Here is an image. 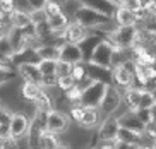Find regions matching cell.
<instances>
[{
	"label": "cell",
	"mask_w": 156,
	"mask_h": 149,
	"mask_svg": "<svg viewBox=\"0 0 156 149\" xmlns=\"http://www.w3.org/2000/svg\"><path fill=\"white\" fill-rule=\"evenodd\" d=\"M139 27H142V29L147 31L149 34H156V16H149L146 23L142 24V26H139Z\"/></svg>",
	"instance_id": "35"
},
{
	"label": "cell",
	"mask_w": 156,
	"mask_h": 149,
	"mask_svg": "<svg viewBox=\"0 0 156 149\" xmlns=\"http://www.w3.org/2000/svg\"><path fill=\"white\" fill-rule=\"evenodd\" d=\"M124 101V93L119 89L117 86H108L105 93V98L100 105V112H103L106 117H113V113L120 108V105Z\"/></svg>",
	"instance_id": "4"
},
{
	"label": "cell",
	"mask_w": 156,
	"mask_h": 149,
	"mask_svg": "<svg viewBox=\"0 0 156 149\" xmlns=\"http://www.w3.org/2000/svg\"><path fill=\"white\" fill-rule=\"evenodd\" d=\"M60 62L77 65V63H84L86 59H84V53L79 45L64 43V45H60Z\"/></svg>",
	"instance_id": "9"
},
{
	"label": "cell",
	"mask_w": 156,
	"mask_h": 149,
	"mask_svg": "<svg viewBox=\"0 0 156 149\" xmlns=\"http://www.w3.org/2000/svg\"><path fill=\"white\" fill-rule=\"evenodd\" d=\"M5 147V139L4 137H0V149H4Z\"/></svg>",
	"instance_id": "39"
},
{
	"label": "cell",
	"mask_w": 156,
	"mask_h": 149,
	"mask_svg": "<svg viewBox=\"0 0 156 149\" xmlns=\"http://www.w3.org/2000/svg\"><path fill=\"white\" fill-rule=\"evenodd\" d=\"M89 36H91V31H89V29H86L84 26H81V24L76 23V21H70L69 26L65 27L60 34H55V40L62 41V45H64V43L81 45V43L86 41Z\"/></svg>",
	"instance_id": "2"
},
{
	"label": "cell",
	"mask_w": 156,
	"mask_h": 149,
	"mask_svg": "<svg viewBox=\"0 0 156 149\" xmlns=\"http://www.w3.org/2000/svg\"><path fill=\"white\" fill-rule=\"evenodd\" d=\"M69 123H70V118L64 112H60V110H53L51 113L46 115V130L55 134V136H60V134L67 132Z\"/></svg>",
	"instance_id": "8"
},
{
	"label": "cell",
	"mask_w": 156,
	"mask_h": 149,
	"mask_svg": "<svg viewBox=\"0 0 156 149\" xmlns=\"http://www.w3.org/2000/svg\"><path fill=\"white\" fill-rule=\"evenodd\" d=\"M113 21H115V24H117V27H130V26H137V21H136V14L130 12V10H127V9H124L122 5L115 9Z\"/></svg>",
	"instance_id": "16"
},
{
	"label": "cell",
	"mask_w": 156,
	"mask_h": 149,
	"mask_svg": "<svg viewBox=\"0 0 156 149\" xmlns=\"http://www.w3.org/2000/svg\"><path fill=\"white\" fill-rule=\"evenodd\" d=\"M120 132V123L117 117H105L98 129V139L100 142H117Z\"/></svg>",
	"instance_id": "6"
},
{
	"label": "cell",
	"mask_w": 156,
	"mask_h": 149,
	"mask_svg": "<svg viewBox=\"0 0 156 149\" xmlns=\"http://www.w3.org/2000/svg\"><path fill=\"white\" fill-rule=\"evenodd\" d=\"M153 149H156V140H154V142H153Z\"/></svg>",
	"instance_id": "42"
},
{
	"label": "cell",
	"mask_w": 156,
	"mask_h": 149,
	"mask_svg": "<svg viewBox=\"0 0 156 149\" xmlns=\"http://www.w3.org/2000/svg\"><path fill=\"white\" fill-rule=\"evenodd\" d=\"M144 136L146 134H136V132H130L127 129L120 127L117 142H120V144H124V146H141L144 142Z\"/></svg>",
	"instance_id": "18"
},
{
	"label": "cell",
	"mask_w": 156,
	"mask_h": 149,
	"mask_svg": "<svg viewBox=\"0 0 156 149\" xmlns=\"http://www.w3.org/2000/svg\"><path fill=\"white\" fill-rule=\"evenodd\" d=\"M16 9H17V5H16L12 0H0V14H4V16L9 17Z\"/></svg>",
	"instance_id": "33"
},
{
	"label": "cell",
	"mask_w": 156,
	"mask_h": 149,
	"mask_svg": "<svg viewBox=\"0 0 156 149\" xmlns=\"http://www.w3.org/2000/svg\"><path fill=\"white\" fill-rule=\"evenodd\" d=\"M33 53L36 55L40 60H60V45L57 43H45V45H40L38 48L33 50Z\"/></svg>",
	"instance_id": "13"
},
{
	"label": "cell",
	"mask_w": 156,
	"mask_h": 149,
	"mask_svg": "<svg viewBox=\"0 0 156 149\" xmlns=\"http://www.w3.org/2000/svg\"><path fill=\"white\" fill-rule=\"evenodd\" d=\"M0 57H4V59H16L14 48H12V45H10L7 34L0 38Z\"/></svg>",
	"instance_id": "25"
},
{
	"label": "cell",
	"mask_w": 156,
	"mask_h": 149,
	"mask_svg": "<svg viewBox=\"0 0 156 149\" xmlns=\"http://www.w3.org/2000/svg\"><path fill=\"white\" fill-rule=\"evenodd\" d=\"M57 149H70V147H69V146H65V144H60Z\"/></svg>",
	"instance_id": "40"
},
{
	"label": "cell",
	"mask_w": 156,
	"mask_h": 149,
	"mask_svg": "<svg viewBox=\"0 0 156 149\" xmlns=\"http://www.w3.org/2000/svg\"><path fill=\"white\" fill-rule=\"evenodd\" d=\"M12 115H14V113L10 112V110L5 108L4 103L0 101V127H9V125H10V118H12Z\"/></svg>",
	"instance_id": "31"
},
{
	"label": "cell",
	"mask_w": 156,
	"mask_h": 149,
	"mask_svg": "<svg viewBox=\"0 0 156 149\" xmlns=\"http://www.w3.org/2000/svg\"><path fill=\"white\" fill-rule=\"evenodd\" d=\"M29 127H31V118L26 117L24 113H14L12 118H10L9 134H10L12 139L21 140V139H24V137H28Z\"/></svg>",
	"instance_id": "7"
},
{
	"label": "cell",
	"mask_w": 156,
	"mask_h": 149,
	"mask_svg": "<svg viewBox=\"0 0 156 149\" xmlns=\"http://www.w3.org/2000/svg\"><path fill=\"white\" fill-rule=\"evenodd\" d=\"M74 21L79 23L81 26H84L86 29H89V31H96V29H105L110 24L112 17L96 10L89 2H83L74 12Z\"/></svg>",
	"instance_id": "1"
},
{
	"label": "cell",
	"mask_w": 156,
	"mask_h": 149,
	"mask_svg": "<svg viewBox=\"0 0 156 149\" xmlns=\"http://www.w3.org/2000/svg\"><path fill=\"white\" fill-rule=\"evenodd\" d=\"M69 23L70 21H69V17H67L65 12H60V14H55V16L48 17V26H50L53 34H60L65 27L69 26Z\"/></svg>",
	"instance_id": "19"
},
{
	"label": "cell",
	"mask_w": 156,
	"mask_h": 149,
	"mask_svg": "<svg viewBox=\"0 0 156 149\" xmlns=\"http://www.w3.org/2000/svg\"><path fill=\"white\" fill-rule=\"evenodd\" d=\"M57 65H58V62H55V60H38V69L43 77L57 76Z\"/></svg>",
	"instance_id": "23"
},
{
	"label": "cell",
	"mask_w": 156,
	"mask_h": 149,
	"mask_svg": "<svg viewBox=\"0 0 156 149\" xmlns=\"http://www.w3.org/2000/svg\"><path fill=\"white\" fill-rule=\"evenodd\" d=\"M60 146L58 136L51 134V132L45 130L40 137V149H57Z\"/></svg>",
	"instance_id": "22"
},
{
	"label": "cell",
	"mask_w": 156,
	"mask_h": 149,
	"mask_svg": "<svg viewBox=\"0 0 156 149\" xmlns=\"http://www.w3.org/2000/svg\"><path fill=\"white\" fill-rule=\"evenodd\" d=\"M16 72H17V76L23 77L24 82H33V84L41 86L43 76H41V72H40V69H38V63L23 62L16 67Z\"/></svg>",
	"instance_id": "10"
},
{
	"label": "cell",
	"mask_w": 156,
	"mask_h": 149,
	"mask_svg": "<svg viewBox=\"0 0 156 149\" xmlns=\"http://www.w3.org/2000/svg\"><path fill=\"white\" fill-rule=\"evenodd\" d=\"M43 91L41 86H38V84H33V82H24L23 86H21V94L26 101H36V98L40 96V93Z\"/></svg>",
	"instance_id": "21"
},
{
	"label": "cell",
	"mask_w": 156,
	"mask_h": 149,
	"mask_svg": "<svg viewBox=\"0 0 156 149\" xmlns=\"http://www.w3.org/2000/svg\"><path fill=\"white\" fill-rule=\"evenodd\" d=\"M112 74H113L115 86L119 87V89L125 91V89H129V87H132V84H134V72L125 65V63L113 67L112 69Z\"/></svg>",
	"instance_id": "11"
},
{
	"label": "cell",
	"mask_w": 156,
	"mask_h": 149,
	"mask_svg": "<svg viewBox=\"0 0 156 149\" xmlns=\"http://www.w3.org/2000/svg\"><path fill=\"white\" fill-rule=\"evenodd\" d=\"M70 76L74 77V81L77 82V84H81V82L87 77V65H86V62L74 65V67H72V74H70Z\"/></svg>",
	"instance_id": "26"
},
{
	"label": "cell",
	"mask_w": 156,
	"mask_h": 149,
	"mask_svg": "<svg viewBox=\"0 0 156 149\" xmlns=\"http://www.w3.org/2000/svg\"><path fill=\"white\" fill-rule=\"evenodd\" d=\"M156 108V98L153 91L142 89V98H141V110H154Z\"/></svg>",
	"instance_id": "24"
},
{
	"label": "cell",
	"mask_w": 156,
	"mask_h": 149,
	"mask_svg": "<svg viewBox=\"0 0 156 149\" xmlns=\"http://www.w3.org/2000/svg\"><path fill=\"white\" fill-rule=\"evenodd\" d=\"M45 12L48 17H51V16H55V14H60L64 12V9H62V5L58 4V2H45Z\"/></svg>",
	"instance_id": "32"
},
{
	"label": "cell",
	"mask_w": 156,
	"mask_h": 149,
	"mask_svg": "<svg viewBox=\"0 0 156 149\" xmlns=\"http://www.w3.org/2000/svg\"><path fill=\"white\" fill-rule=\"evenodd\" d=\"M9 23L10 27H16V29H26V27L33 26L31 23V12L29 10H24V9H16L14 12L9 16Z\"/></svg>",
	"instance_id": "14"
},
{
	"label": "cell",
	"mask_w": 156,
	"mask_h": 149,
	"mask_svg": "<svg viewBox=\"0 0 156 149\" xmlns=\"http://www.w3.org/2000/svg\"><path fill=\"white\" fill-rule=\"evenodd\" d=\"M87 63L96 65V67H103V69H113V50L110 48V45L106 41H101L100 45L94 48V51L91 53Z\"/></svg>",
	"instance_id": "5"
},
{
	"label": "cell",
	"mask_w": 156,
	"mask_h": 149,
	"mask_svg": "<svg viewBox=\"0 0 156 149\" xmlns=\"http://www.w3.org/2000/svg\"><path fill=\"white\" fill-rule=\"evenodd\" d=\"M141 98H142V89L141 87H129L124 91V103L129 108V112H139L141 110Z\"/></svg>",
	"instance_id": "15"
},
{
	"label": "cell",
	"mask_w": 156,
	"mask_h": 149,
	"mask_svg": "<svg viewBox=\"0 0 156 149\" xmlns=\"http://www.w3.org/2000/svg\"><path fill=\"white\" fill-rule=\"evenodd\" d=\"M10 29V23H9V17L0 14V36H5L7 31Z\"/></svg>",
	"instance_id": "37"
},
{
	"label": "cell",
	"mask_w": 156,
	"mask_h": 149,
	"mask_svg": "<svg viewBox=\"0 0 156 149\" xmlns=\"http://www.w3.org/2000/svg\"><path fill=\"white\" fill-rule=\"evenodd\" d=\"M34 108H36V112L45 113V115H48V113H51L53 110H55V101H53V98L48 94V91L46 89H43L41 93H40V96L36 98V101H34Z\"/></svg>",
	"instance_id": "17"
},
{
	"label": "cell",
	"mask_w": 156,
	"mask_h": 149,
	"mask_svg": "<svg viewBox=\"0 0 156 149\" xmlns=\"http://www.w3.org/2000/svg\"><path fill=\"white\" fill-rule=\"evenodd\" d=\"M127 149H139V146H129Z\"/></svg>",
	"instance_id": "41"
},
{
	"label": "cell",
	"mask_w": 156,
	"mask_h": 149,
	"mask_svg": "<svg viewBox=\"0 0 156 149\" xmlns=\"http://www.w3.org/2000/svg\"><path fill=\"white\" fill-rule=\"evenodd\" d=\"M83 91L84 89L81 86L72 87L70 91L65 93V99H67L69 103H72V105H79V103H81V98H83Z\"/></svg>",
	"instance_id": "29"
},
{
	"label": "cell",
	"mask_w": 156,
	"mask_h": 149,
	"mask_svg": "<svg viewBox=\"0 0 156 149\" xmlns=\"http://www.w3.org/2000/svg\"><path fill=\"white\" fill-rule=\"evenodd\" d=\"M29 12H31L33 26H41V24L48 23V16H46L45 9H34V10H29Z\"/></svg>",
	"instance_id": "28"
},
{
	"label": "cell",
	"mask_w": 156,
	"mask_h": 149,
	"mask_svg": "<svg viewBox=\"0 0 156 149\" xmlns=\"http://www.w3.org/2000/svg\"><path fill=\"white\" fill-rule=\"evenodd\" d=\"M77 86V82L74 81L72 76H67V77H58V81H57V89H60L62 93H67V91H70L72 87Z\"/></svg>",
	"instance_id": "27"
},
{
	"label": "cell",
	"mask_w": 156,
	"mask_h": 149,
	"mask_svg": "<svg viewBox=\"0 0 156 149\" xmlns=\"http://www.w3.org/2000/svg\"><path fill=\"white\" fill-rule=\"evenodd\" d=\"M106 84L103 82H93L89 87L83 91V98H81V106L84 108H100L101 101L105 98V93H106Z\"/></svg>",
	"instance_id": "3"
},
{
	"label": "cell",
	"mask_w": 156,
	"mask_h": 149,
	"mask_svg": "<svg viewBox=\"0 0 156 149\" xmlns=\"http://www.w3.org/2000/svg\"><path fill=\"white\" fill-rule=\"evenodd\" d=\"M16 74L17 72H14V70H5V69H0V86H4V84H7L9 81H12L16 77Z\"/></svg>",
	"instance_id": "36"
},
{
	"label": "cell",
	"mask_w": 156,
	"mask_h": 149,
	"mask_svg": "<svg viewBox=\"0 0 156 149\" xmlns=\"http://www.w3.org/2000/svg\"><path fill=\"white\" fill-rule=\"evenodd\" d=\"M72 67L70 63H65V62H60L58 60V65H57V77H67L72 74Z\"/></svg>",
	"instance_id": "34"
},
{
	"label": "cell",
	"mask_w": 156,
	"mask_h": 149,
	"mask_svg": "<svg viewBox=\"0 0 156 149\" xmlns=\"http://www.w3.org/2000/svg\"><path fill=\"white\" fill-rule=\"evenodd\" d=\"M117 142H100L98 149H117Z\"/></svg>",
	"instance_id": "38"
},
{
	"label": "cell",
	"mask_w": 156,
	"mask_h": 149,
	"mask_svg": "<svg viewBox=\"0 0 156 149\" xmlns=\"http://www.w3.org/2000/svg\"><path fill=\"white\" fill-rule=\"evenodd\" d=\"M83 129H94L100 127V108H86L84 110V117L79 123Z\"/></svg>",
	"instance_id": "20"
},
{
	"label": "cell",
	"mask_w": 156,
	"mask_h": 149,
	"mask_svg": "<svg viewBox=\"0 0 156 149\" xmlns=\"http://www.w3.org/2000/svg\"><path fill=\"white\" fill-rule=\"evenodd\" d=\"M89 149H98V146H94V147H89Z\"/></svg>",
	"instance_id": "43"
},
{
	"label": "cell",
	"mask_w": 156,
	"mask_h": 149,
	"mask_svg": "<svg viewBox=\"0 0 156 149\" xmlns=\"http://www.w3.org/2000/svg\"><path fill=\"white\" fill-rule=\"evenodd\" d=\"M84 106H81V105H72L70 106V110H69V117L72 118L76 123H81V120H83V117H84Z\"/></svg>",
	"instance_id": "30"
},
{
	"label": "cell",
	"mask_w": 156,
	"mask_h": 149,
	"mask_svg": "<svg viewBox=\"0 0 156 149\" xmlns=\"http://www.w3.org/2000/svg\"><path fill=\"white\" fill-rule=\"evenodd\" d=\"M119 123L122 129H127L136 134H146V125L142 123V120L137 117V113L134 112H125L119 117Z\"/></svg>",
	"instance_id": "12"
}]
</instances>
